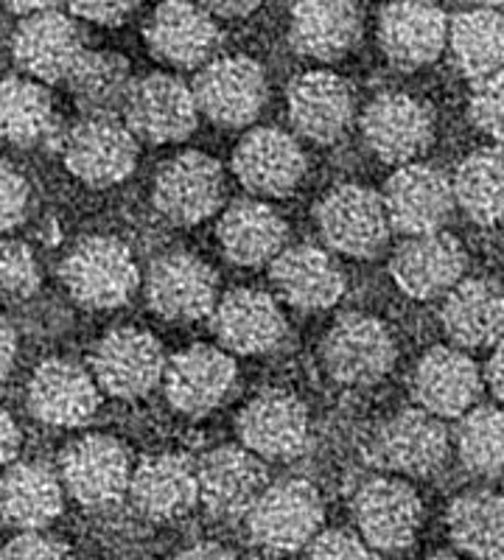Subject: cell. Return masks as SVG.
Returning a JSON list of instances; mask_svg holds the SVG:
<instances>
[{"instance_id": "obj_1", "label": "cell", "mask_w": 504, "mask_h": 560, "mask_svg": "<svg viewBox=\"0 0 504 560\" xmlns=\"http://www.w3.org/2000/svg\"><path fill=\"white\" fill-rule=\"evenodd\" d=\"M62 280L79 306L118 308L134 294L141 272L121 238L90 236L68 253Z\"/></svg>"}, {"instance_id": "obj_2", "label": "cell", "mask_w": 504, "mask_h": 560, "mask_svg": "<svg viewBox=\"0 0 504 560\" xmlns=\"http://www.w3.org/2000/svg\"><path fill=\"white\" fill-rule=\"evenodd\" d=\"M323 499L306 479H283L267 485L247 513L253 541L269 552H297L308 547L323 527Z\"/></svg>"}, {"instance_id": "obj_3", "label": "cell", "mask_w": 504, "mask_h": 560, "mask_svg": "<svg viewBox=\"0 0 504 560\" xmlns=\"http://www.w3.org/2000/svg\"><path fill=\"white\" fill-rule=\"evenodd\" d=\"M62 158L68 172L84 185L107 188L132 174L138 163V138L116 115H84L65 129Z\"/></svg>"}, {"instance_id": "obj_4", "label": "cell", "mask_w": 504, "mask_h": 560, "mask_svg": "<svg viewBox=\"0 0 504 560\" xmlns=\"http://www.w3.org/2000/svg\"><path fill=\"white\" fill-rule=\"evenodd\" d=\"M166 357L157 339L141 328H116L93 348L90 368L98 387L113 398H143L166 376Z\"/></svg>"}, {"instance_id": "obj_5", "label": "cell", "mask_w": 504, "mask_h": 560, "mask_svg": "<svg viewBox=\"0 0 504 560\" xmlns=\"http://www.w3.org/2000/svg\"><path fill=\"white\" fill-rule=\"evenodd\" d=\"M367 457L384 471L426 477L446 463L448 432L426 409H401L373 432Z\"/></svg>"}, {"instance_id": "obj_6", "label": "cell", "mask_w": 504, "mask_h": 560, "mask_svg": "<svg viewBox=\"0 0 504 560\" xmlns=\"http://www.w3.org/2000/svg\"><path fill=\"white\" fill-rule=\"evenodd\" d=\"M59 479L84 508H109L129 493V454L116 438L87 434L59 454Z\"/></svg>"}, {"instance_id": "obj_7", "label": "cell", "mask_w": 504, "mask_h": 560, "mask_svg": "<svg viewBox=\"0 0 504 560\" xmlns=\"http://www.w3.org/2000/svg\"><path fill=\"white\" fill-rule=\"evenodd\" d=\"M194 96L213 124L227 129L244 127L256 121L267 104V73L249 57L211 59L199 70Z\"/></svg>"}, {"instance_id": "obj_8", "label": "cell", "mask_w": 504, "mask_h": 560, "mask_svg": "<svg viewBox=\"0 0 504 560\" xmlns=\"http://www.w3.org/2000/svg\"><path fill=\"white\" fill-rule=\"evenodd\" d=\"M323 362L337 382L364 387L387 376L396 362V342L382 319L342 314L323 339Z\"/></svg>"}, {"instance_id": "obj_9", "label": "cell", "mask_w": 504, "mask_h": 560, "mask_svg": "<svg viewBox=\"0 0 504 560\" xmlns=\"http://www.w3.org/2000/svg\"><path fill=\"white\" fill-rule=\"evenodd\" d=\"M199 104L194 90L168 73L134 79L124 104V121L134 138L149 143H177L197 129Z\"/></svg>"}, {"instance_id": "obj_10", "label": "cell", "mask_w": 504, "mask_h": 560, "mask_svg": "<svg viewBox=\"0 0 504 560\" xmlns=\"http://www.w3.org/2000/svg\"><path fill=\"white\" fill-rule=\"evenodd\" d=\"M224 197V174L213 158L186 152L168 160L154 177L152 202L172 224H199L213 217Z\"/></svg>"}, {"instance_id": "obj_11", "label": "cell", "mask_w": 504, "mask_h": 560, "mask_svg": "<svg viewBox=\"0 0 504 560\" xmlns=\"http://www.w3.org/2000/svg\"><path fill=\"white\" fill-rule=\"evenodd\" d=\"M319 233L337 253L371 258L387 244L389 217L384 199L364 185H339L317 208Z\"/></svg>"}, {"instance_id": "obj_12", "label": "cell", "mask_w": 504, "mask_h": 560, "mask_svg": "<svg viewBox=\"0 0 504 560\" xmlns=\"http://www.w3.org/2000/svg\"><path fill=\"white\" fill-rule=\"evenodd\" d=\"M353 518L373 549L398 552L415 541L423 522V504L415 490L398 479H371L353 497Z\"/></svg>"}, {"instance_id": "obj_13", "label": "cell", "mask_w": 504, "mask_h": 560, "mask_svg": "<svg viewBox=\"0 0 504 560\" xmlns=\"http://www.w3.org/2000/svg\"><path fill=\"white\" fill-rule=\"evenodd\" d=\"M199 502L216 518L247 516L267 490L261 457L244 446H219L197 465Z\"/></svg>"}, {"instance_id": "obj_14", "label": "cell", "mask_w": 504, "mask_h": 560, "mask_svg": "<svg viewBox=\"0 0 504 560\" xmlns=\"http://www.w3.org/2000/svg\"><path fill=\"white\" fill-rule=\"evenodd\" d=\"M382 199L389 224L407 236L443 230L457 202L452 179L434 166H421V163L398 168L384 185Z\"/></svg>"}, {"instance_id": "obj_15", "label": "cell", "mask_w": 504, "mask_h": 560, "mask_svg": "<svg viewBox=\"0 0 504 560\" xmlns=\"http://www.w3.org/2000/svg\"><path fill=\"white\" fill-rule=\"evenodd\" d=\"M146 300L163 319H202L216 308V275L191 253L160 255L149 269Z\"/></svg>"}, {"instance_id": "obj_16", "label": "cell", "mask_w": 504, "mask_h": 560, "mask_svg": "<svg viewBox=\"0 0 504 560\" xmlns=\"http://www.w3.org/2000/svg\"><path fill=\"white\" fill-rule=\"evenodd\" d=\"M87 51L77 23L62 12L26 14V20L14 28L12 54L17 68L28 79L54 84L68 79L79 57Z\"/></svg>"}, {"instance_id": "obj_17", "label": "cell", "mask_w": 504, "mask_h": 560, "mask_svg": "<svg viewBox=\"0 0 504 560\" xmlns=\"http://www.w3.org/2000/svg\"><path fill=\"white\" fill-rule=\"evenodd\" d=\"M236 432L261 459H292L308 443V412L286 389H263L242 409Z\"/></svg>"}, {"instance_id": "obj_18", "label": "cell", "mask_w": 504, "mask_h": 560, "mask_svg": "<svg viewBox=\"0 0 504 560\" xmlns=\"http://www.w3.org/2000/svg\"><path fill=\"white\" fill-rule=\"evenodd\" d=\"M466 272V249L454 236L437 230L409 236L389 258V275L401 292L418 300L446 298Z\"/></svg>"}, {"instance_id": "obj_19", "label": "cell", "mask_w": 504, "mask_h": 560, "mask_svg": "<svg viewBox=\"0 0 504 560\" xmlns=\"http://www.w3.org/2000/svg\"><path fill=\"white\" fill-rule=\"evenodd\" d=\"M233 172L247 191L261 197H286L306 174V154L283 129L261 127L242 138L233 152Z\"/></svg>"}, {"instance_id": "obj_20", "label": "cell", "mask_w": 504, "mask_h": 560, "mask_svg": "<svg viewBox=\"0 0 504 560\" xmlns=\"http://www.w3.org/2000/svg\"><path fill=\"white\" fill-rule=\"evenodd\" d=\"M362 132L367 147L384 163H409L429 149L434 121L426 104L418 98L407 93H382L364 109Z\"/></svg>"}, {"instance_id": "obj_21", "label": "cell", "mask_w": 504, "mask_h": 560, "mask_svg": "<svg viewBox=\"0 0 504 560\" xmlns=\"http://www.w3.org/2000/svg\"><path fill=\"white\" fill-rule=\"evenodd\" d=\"M378 43L398 68H423L446 48L448 20L434 0H396L378 20Z\"/></svg>"}, {"instance_id": "obj_22", "label": "cell", "mask_w": 504, "mask_h": 560, "mask_svg": "<svg viewBox=\"0 0 504 560\" xmlns=\"http://www.w3.org/2000/svg\"><path fill=\"white\" fill-rule=\"evenodd\" d=\"M222 34L213 18L191 0H166L146 23L149 51L174 68H199L216 54Z\"/></svg>"}, {"instance_id": "obj_23", "label": "cell", "mask_w": 504, "mask_h": 560, "mask_svg": "<svg viewBox=\"0 0 504 560\" xmlns=\"http://www.w3.org/2000/svg\"><path fill=\"white\" fill-rule=\"evenodd\" d=\"M98 384L87 370L68 359H51L34 370L28 382V409L48 427H84L98 409Z\"/></svg>"}, {"instance_id": "obj_24", "label": "cell", "mask_w": 504, "mask_h": 560, "mask_svg": "<svg viewBox=\"0 0 504 560\" xmlns=\"http://www.w3.org/2000/svg\"><path fill=\"white\" fill-rule=\"evenodd\" d=\"M168 404L186 415H204L227 398L236 384V362L211 345H191L166 364Z\"/></svg>"}, {"instance_id": "obj_25", "label": "cell", "mask_w": 504, "mask_h": 560, "mask_svg": "<svg viewBox=\"0 0 504 560\" xmlns=\"http://www.w3.org/2000/svg\"><path fill=\"white\" fill-rule=\"evenodd\" d=\"M211 325L219 342L242 357L267 353L286 337L281 306L258 289H233L224 294L213 308Z\"/></svg>"}, {"instance_id": "obj_26", "label": "cell", "mask_w": 504, "mask_h": 560, "mask_svg": "<svg viewBox=\"0 0 504 560\" xmlns=\"http://www.w3.org/2000/svg\"><path fill=\"white\" fill-rule=\"evenodd\" d=\"M482 378L471 357L457 348H432L412 373V395L418 407L437 418H460L471 412Z\"/></svg>"}, {"instance_id": "obj_27", "label": "cell", "mask_w": 504, "mask_h": 560, "mask_svg": "<svg viewBox=\"0 0 504 560\" xmlns=\"http://www.w3.org/2000/svg\"><path fill=\"white\" fill-rule=\"evenodd\" d=\"M129 497H132L134 510L152 522H172V518L186 516L199 502L197 465L183 454L146 457L132 471Z\"/></svg>"}, {"instance_id": "obj_28", "label": "cell", "mask_w": 504, "mask_h": 560, "mask_svg": "<svg viewBox=\"0 0 504 560\" xmlns=\"http://www.w3.org/2000/svg\"><path fill=\"white\" fill-rule=\"evenodd\" d=\"M362 37V14L353 0H297L289 20V43L301 57L333 62Z\"/></svg>"}, {"instance_id": "obj_29", "label": "cell", "mask_w": 504, "mask_h": 560, "mask_svg": "<svg viewBox=\"0 0 504 560\" xmlns=\"http://www.w3.org/2000/svg\"><path fill=\"white\" fill-rule=\"evenodd\" d=\"M269 278L289 306L301 312L331 308L345 294V275L339 264L312 244L283 249L272 261Z\"/></svg>"}, {"instance_id": "obj_30", "label": "cell", "mask_w": 504, "mask_h": 560, "mask_svg": "<svg viewBox=\"0 0 504 560\" xmlns=\"http://www.w3.org/2000/svg\"><path fill=\"white\" fill-rule=\"evenodd\" d=\"M353 118V93L348 82L328 70L303 73L289 88V121L314 143H333Z\"/></svg>"}, {"instance_id": "obj_31", "label": "cell", "mask_w": 504, "mask_h": 560, "mask_svg": "<svg viewBox=\"0 0 504 560\" xmlns=\"http://www.w3.org/2000/svg\"><path fill=\"white\" fill-rule=\"evenodd\" d=\"M62 479L45 463H14L0 474V522L20 533L43 529L62 513Z\"/></svg>"}, {"instance_id": "obj_32", "label": "cell", "mask_w": 504, "mask_h": 560, "mask_svg": "<svg viewBox=\"0 0 504 560\" xmlns=\"http://www.w3.org/2000/svg\"><path fill=\"white\" fill-rule=\"evenodd\" d=\"M441 323L460 348H488L504 339V292L491 280H460L443 298Z\"/></svg>"}, {"instance_id": "obj_33", "label": "cell", "mask_w": 504, "mask_h": 560, "mask_svg": "<svg viewBox=\"0 0 504 560\" xmlns=\"http://www.w3.org/2000/svg\"><path fill=\"white\" fill-rule=\"evenodd\" d=\"M289 228L269 205L236 199L219 219V244L238 267H261L283 253Z\"/></svg>"}, {"instance_id": "obj_34", "label": "cell", "mask_w": 504, "mask_h": 560, "mask_svg": "<svg viewBox=\"0 0 504 560\" xmlns=\"http://www.w3.org/2000/svg\"><path fill=\"white\" fill-rule=\"evenodd\" d=\"M65 132L59 129L51 93L37 79L9 77L0 82V140L17 147L59 143Z\"/></svg>"}, {"instance_id": "obj_35", "label": "cell", "mask_w": 504, "mask_h": 560, "mask_svg": "<svg viewBox=\"0 0 504 560\" xmlns=\"http://www.w3.org/2000/svg\"><path fill=\"white\" fill-rule=\"evenodd\" d=\"M448 48L462 77L479 79L504 70V14L471 9L448 23Z\"/></svg>"}, {"instance_id": "obj_36", "label": "cell", "mask_w": 504, "mask_h": 560, "mask_svg": "<svg viewBox=\"0 0 504 560\" xmlns=\"http://www.w3.org/2000/svg\"><path fill=\"white\" fill-rule=\"evenodd\" d=\"M65 82L84 115H118L124 113L134 79L121 54L84 51Z\"/></svg>"}, {"instance_id": "obj_37", "label": "cell", "mask_w": 504, "mask_h": 560, "mask_svg": "<svg viewBox=\"0 0 504 560\" xmlns=\"http://www.w3.org/2000/svg\"><path fill=\"white\" fill-rule=\"evenodd\" d=\"M452 541L477 560H504V497L491 490L462 493L448 508Z\"/></svg>"}, {"instance_id": "obj_38", "label": "cell", "mask_w": 504, "mask_h": 560, "mask_svg": "<svg viewBox=\"0 0 504 560\" xmlns=\"http://www.w3.org/2000/svg\"><path fill=\"white\" fill-rule=\"evenodd\" d=\"M454 197L477 224L504 222V149L468 154L454 174Z\"/></svg>"}, {"instance_id": "obj_39", "label": "cell", "mask_w": 504, "mask_h": 560, "mask_svg": "<svg viewBox=\"0 0 504 560\" xmlns=\"http://www.w3.org/2000/svg\"><path fill=\"white\" fill-rule=\"evenodd\" d=\"M457 452L471 474H504V409L479 407L466 412L457 432Z\"/></svg>"}, {"instance_id": "obj_40", "label": "cell", "mask_w": 504, "mask_h": 560, "mask_svg": "<svg viewBox=\"0 0 504 560\" xmlns=\"http://www.w3.org/2000/svg\"><path fill=\"white\" fill-rule=\"evenodd\" d=\"M39 287V267L34 253L20 242L0 238V306L32 298Z\"/></svg>"}, {"instance_id": "obj_41", "label": "cell", "mask_w": 504, "mask_h": 560, "mask_svg": "<svg viewBox=\"0 0 504 560\" xmlns=\"http://www.w3.org/2000/svg\"><path fill=\"white\" fill-rule=\"evenodd\" d=\"M468 113L477 129L504 143V70L473 82Z\"/></svg>"}, {"instance_id": "obj_42", "label": "cell", "mask_w": 504, "mask_h": 560, "mask_svg": "<svg viewBox=\"0 0 504 560\" xmlns=\"http://www.w3.org/2000/svg\"><path fill=\"white\" fill-rule=\"evenodd\" d=\"M306 560H378L373 547L348 529H326L306 547Z\"/></svg>"}, {"instance_id": "obj_43", "label": "cell", "mask_w": 504, "mask_h": 560, "mask_svg": "<svg viewBox=\"0 0 504 560\" xmlns=\"http://www.w3.org/2000/svg\"><path fill=\"white\" fill-rule=\"evenodd\" d=\"M28 183L26 177L7 160H0V233L17 228L28 210Z\"/></svg>"}, {"instance_id": "obj_44", "label": "cell", "mask_w": 504, "mask_h": 560, "mask_svg": "<svg viewBox=\"0 0 504 560\" xmlns=\"http://www.w3.org/2000/svg\"><path fill=\"white\" fill-rule=\"evenodd\" d=\"M0 560H73V552L54 535L34 529V533H20L17 538H12L0 549Z\"/></svg>"}, {"instance_id": "obj_45", "label": "cell", "mask_w": 504, "mask_h": 560, "mask_svg": "<svg viewBox=\"0 0 504 560\" xmlns=\"http://www.w3.org/2000/svg\"><path fill=\"white\" fill-rule=\"evenodd\" d=\"M141 0H68L73 14L98 23V26H118L138 9Z\"/></svg>"}, {"instance_id": "obj_46", "label": "cell", "mask_w": 504, "mask_h": 560, "mask_svg": "<svg viewBox=\"0 0 504 560\" xmlns=\"http://www.w3.org/2000/svg\"><path fill=\"white\" fill-rule=\"evenodd\" d=\"M20 452V427L7 409H0V468L12 463Z\"/></svg>"}, {"instance_id": "obj_47", "label": "cell", "mask_w": 504, "mask_h": 560, "mask_svg": "<svg viewBox=\"0 0 504 560\" xmlns=\"http://www.w3.org/2000/svg\"><path fill=\"white\" fill-rule=\"evenodd\" d=\"M14 359H17V337H14L12 325L0 319V382L12 373Z\"/></svg>"}, {"instance_id": "obj_48", "label": "cell", "mask_w": 504, "mask_h": 560, "mask_svg": "<svg viewBox=\"0 0 504 560\" xmlns=\"http://www.w3.org/2000/svg\"><path fill=\"white\" fill-rule=\"evenodd\" d=\"M202 3L222 18H247L249 12H256L261 0H202Z\"/></svg>"}, {"instance_id": "obj_49", "label": "cell", "mask_w": 504, "mask_h": 560, "mask_svg": "<svg viewBox=\"0 0 504 560\" xmlns=\"http://www.w3.org/2000/svg\"><path fill=\"white\" fill-rule=\"evenodd\" d=\"M174 560H236L231 549L219 547V544H194V547L183 549Z\"/></svg>"}, {"instance_id": "obj_50", "label": "cell", "mask_w": 504, "mask_h": 560, "mask_svg": "<svg viewBox=\"0 0 504 560\" xmlns=\"http://www.w3.org/2000/svg\"><path fill=\"white\" fill-rule=\"evenodd\" d=\"M488 384L499 401H504V339L496 345L491 362H488Z\"/></svg>"}, {"instance_id": "obj_51", "label": "cell", "mask_w": 504, "mask_h": 560, "mask_svg": "<svg viewBox=\"0 0 504 560\" xmlns=\"http://www.w3.org/2000/svg\"><path fill=\"white\" fill-rule=\"evenodd\" d=\"M3 3L17 14H37V12H48V9H54L57 0H3Z\"/></svg>"}, {"instance_id": "obj_52", "label": "cell", "mask_w": 504, "mask_h": 560, "mask_svg": "<svg viewBox=\"0 0 504 560\" xmlns=\"http://www.w3.org/2000/svg\"><path fill=\"white\" fill-rule=\"evenodd\" d=\"M468 3H473L477 9H496L502 7L504 0H468Z\"/></svg>"}, {"instance_id": "obj_53", "label": "cell", "mask_w": 504, "mask_h": 560, "mask_svg": "<svg viewBox=\"0 0 504 560\" xmlns=\"http://www.w3.org/2000/svg\"><path fill=\"white\" fill-rule=\"evenodd\" d=\"M429 560H460V558H457V555H448V552H437V555H432Z\"/></svg>"}]
</instances>
